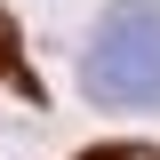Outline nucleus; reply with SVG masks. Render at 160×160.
Wrapping results in <instances>:
<instances>
[{
  "label": "nucleus",
  "mask_w": 160,
  "mask_h": 160,
  "mask_svg": "<svg viewBox=\"0 0 160 160\" xmlns=\"http://www.w3.org/2000/svg\"><path fill=\"white\" fill-rule=\"evenodd\" d=\"M96 104H160V0H112L88 40Z\"/></svg>",
  "instance_id": "f257e3e1"
}]
</instances>
